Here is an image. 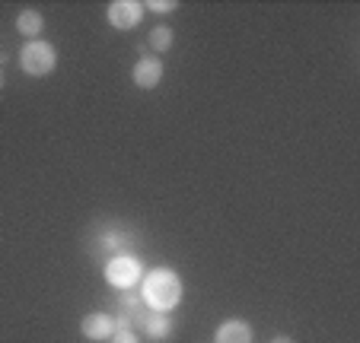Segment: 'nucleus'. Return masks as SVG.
<instances>
[{
    "label": "nucleus",
    "mask_w": 360,
    "mask_h": 343,
    "mask_svg": "<svg viewBox=\"0 0 360 343\" xmlns=\"http://www.w3.org/2000/svg\"><path fill=\"white\" fill-rule=\"evenodd\" d=\"M141 299L147 302L150 311L176 309L179 299H182V280H179L172 270H166V267L150 270V274L141 280Z\"/></svg>",
    "instance_id": "nucleus-1"
},
{
    "label": "nucleus",
    "mask_w": 360,
    "mask_h": 343,
    "mask_svg": "<svg viewBox=\"0 0 360 343\" xmlns=\"http://www.w3.org/2000/svg\"><path fill=\"white\" fill-rule=\"evenodd\" d=\"M20 67L26 70L29 76H48L58 67V51L48 41H26L20 51Z\"/></svg>",
    "instance_id": "nucleus-2"
},
{
    "label": "nucleus",
    "mask_w": 360,
    "mask_h": 343,
    "mask_svg": "<svg viewBox=\"0 0 360 343\" xmlns=\"http://www.w3.org/2000/svg\"><path fill=\"white\" fill-rule=\"evenodd\" d=\"M143 276L141 261L131 255H115L105 264V280L115 286V290H134V283Z\"/></svg>",
    "instance_id": "nucleus-3"
},
{
    "label": "nucleus",
    "mask_w": 360,
    "mask_h": 343,
    "mask_svg": "<svg viewBox=\"0 0 360 343\" xmlns=\"http://www.w3.org/2000/svg\"><path fill=\"white\" fill-rule=\"evenodd\" d=\"M147 315H150V309H147V302L141 299V292H122V296H118V318H122L131 330L134 328L143 330Z\"/></svg>",
    "instance_id": "nucleus-4"
},
{
    "label": "nucleus",
    "mask_w": 360,
    "mask_h": 343,
    "mask_svg": "<svg viewBox=\"0 0 360 343\" xmlns=\"http://www.w3.org/2000/svg\"><path fill=\"white\" fill-rule=\"evenodd\" d=\"M105 16H109V22L115 29H134L143 20V4H137V0H115V4H109Z\"/></svg>",
    "instance_id": "nucleus-5"
},
{
    "label": "nucleus",
    "mask_w": 360,
    "mask_h": 343,
    "mask_svg": "<svg viewBox=\"0 0 360 343\" xmlns=\"http://www.w3.org/2000/svg\"><path fill=\"white\" fill-rule=\"evenodd\" d=\"M118 330V321L112 315H105V311H93V315L83 318V337H89V340H112Z\"/></svg>",
    "instance_id": "nucleus-6"
},
{
    "label": "nucleus",
    "mask_w": 360,
    "mask_h": 343,
    "mask_svg": "<svg viewBox=\"0 0 360 343\" xmlns=\"http://www.w3.org/2000/svg\"><path fill=\"white\" fill-rule=\"evenodd\" d=\"M163 80V61L160 58H141L134 67V83L141 89H153Z\"/></svg>",
    "instance_id": "nucleus-7"
},
{
    "label": "nucleus",
    "mask_w": 360,
    "mask_h": 343,
    "mask_svg": "<svg viewBox=\"0 0 360 343\" xmlns=\"http://www.w3.org/2000/svg\"><path fill=\"white\" fill-rule=\"evenodd\" d=\"M214 343H252V328L243 321V318H233V321H224L214 334Z\"/></svg>",
    "instance_id": "nucleus-8"
},
{
    "label": "nucleus",
    "mask_w": 360,
    "mask_h": 343,
    "mask_svg": "<svg viewBox=\"0 0 360 343\" xmlns=\"http://www.w3.org/2000/svg\"><path fill=\"white\" fill-rule=\"evenodd\" d=\"M143 334L153 337L157 343L169 340V337H172V318L166 315V311H150V315H147V324H143Z\"/></svg>",
    "instance_id": "nucleus-9"
},
{
    "label": "nucleus",
    "mask_w": 360,
    "mask_h": 343,
    "mask_svg": "<svg viewBox=\"0 0 360 343\" xmlns=\"http://www.w3.org/2000/svg\"><path fill=\"white\" fill-rule=\"evenodd\" d=\"M16 29H20V35L35 41L41 35V29H45V20H41L39 10H22V13L16 16Z\"/></svg>",
    "instance_id": "nucleus-10"
},
{
    "label": "nucleus",
    "mask_w": 360,
    "mask_h": 343,
    "mask_svg": "<svg viewBox=\"0 0 360 343\" xmlns=\"http://www.w3.org/2000/svg\"><path fill=\"white\" fill-rule=\"evenodd\" d=\"M150 45L157 48V51H169L172 48V29L169 26H157L150 32Z\"/></svg>",
    "instance_id": "nucleus-11"
},
{
    "label": "nucleus",
    "mask_w": 360,
    "mask_h": 343,
    "mask_svg": "<svg viewBox=\"0 0 360 343\" xmlns=\"http://www.w3.org/2000/svg\"><path fill=\"white\" fill-rule=\"evenodd\" d=\"M179 7V0H150L143 10H153V13H172Z\"/></svg>",
    "instance_id": "nucleus-12"
},
{
    "label": "nucleus",
    "mask_w": 360,
    "mask_h": 343,
    "mask_svg": "<svg viewBox=\"0 0 360 343\" xmlns=\"http://www.w3.org/2000/svg\"><path fill=\"white\" fill-rule=\"evenodd\" d=\"M109 343H137V334L134 330H115V337Z\"/></svg>",
    "instance_id": "nucleus-13"
},
{
    "label": "nucleus",
    "mask_w": 360,
    "mask_h": 343,
    "mask_svg": "<svg viewBox=\"0 0 360 343\" xmlns=\"http://www.w3.org/2000/svg\"><path fill=\"white\" fill-rule=\"evenodd\" d=\"M122 245H124V238L122 236H109V238H105V248H122Z\"/></svg>",
    "instance_id": "nucleus-14"
},
{
    "label": "nucleus",
    "mask_w": 360,
    "mask_h": 343,
    "mask_svg": "<svg viewBox=\"0 0 360 343\" xmlns=\"http://www.w3.org/2000/svg\"><path fill=\"white\" fill-rule=\"evenodd\" d=\"M271 343H293V340H290V337H274Z\"/></svg>",
    "instance_id": "nucleus-15"
},
{
    "label": "nucleus",
    "mask_w": 360,
    "mask_h": 343,
    "mask_svg": "<svg viewBox=\"0 0 360 343\" xmlns=\"http://www.w3.org/2000/svg\"><path fill=\"white\" fill-rule=\"evenodd\" d=\"M0 89H4V74H0Z\"/></svg>",
    "instance_id": "nucleus-16"
}]
</instances>
